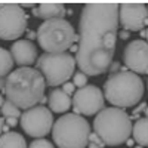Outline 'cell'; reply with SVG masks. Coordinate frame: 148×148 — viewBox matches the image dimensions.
<instances>
[{
	"label": "cell",
	"instance_id": "cell-1",
	"mask_svg": "<svg viewBox=\"0 0 148 148\" xmlns=\"http://www.w3.org/2000/svg\"><path fill=\"white\" fill-rule=\"evenodd\" d=\"M119 9L117 3H86L82 9L76 61L86 76L104 74L114 62Z\"/></svg>",
	"mask_w": 148,
	"mask_h": 148
},
{
	"label": "cell",
	"instance_id": "cell-2",
	"mask_svg": "<svg viewBox=\"0 0 148 148\" xmlns=\"http://www.w3.org/2000/svg\"><path fill=\"white\" fill-rule=\"evenodd\" d=\"M46 80L43 74L31 67H19L14 70L6 80L2 82V90L6 95L8 101L15 104L19 110H30L37 107L43 99Z\"/></svg>",
	"mask_w": 148,
	"mask_h": 148
},
{
	"label": "cell",
	"instance_id": "cell-3",
	"mask_svg": "<svg viewBox=\"0 0 148 148\" xmlns=\"http://www.w3.org/2000/svg\"><path fill=\"white\" fill-rule=\"evenodd\" d=\"M144 82L132 71L121 70L110 74L104 83V96L116 108H129L136 105L144 96Z\"/></svg>",
	"mask_w": 148,
	"mask_h": 148
},
{
	"label": "cell",
	"instance_id": "cell-4",
	"mask_svg": "<svg viewBox=\"0 0 148 148\" xmlns=\"http://www.w3.org/2000/svg\"><path fill=\"white\" fill-rule=\"evenodd\" d=\"M93 132L108 147H117L129 141L133 125L125 110L110 107L104 108L93 120Z\"/></svg>",
	"mask_w": 148,
	"mask_h": 148
},
{
	"label": "cell",
	"instance_id": "cell-5",
	"mask_svg": "<svg viewBox=\"0 0 148 148\" xmlns=\"http://www.w3.org/2000/svg\"><path fill=\"white\" fill-rule=\"evenodd\" d=\"M90 133L89 121L83 116L68 113L55 121L52 138L58 148H86Z\"/></svg>",
	"mask_w": 148,
	"mask_h": 148
},
{
	"label": "cell",
	"instance_id": "cell-6",
	"mask_svg": "<svg viewBox=\"0 0 148 148\" xmlns=\"http://www.w3.org/2000/svg\"><path fill=\"white\" fill-rule=\"evenodd\" d=\"M37 42L45 53H65L79 40L74 27L67 19H47L37 28Z\"/></svg>",
	"mask_w": 148,
	"mask_h": 148
},
{
	"label": "cell",
	"instance_id": "cell-7",
	"mask_svg": "<svg viewBox=\"0 0 148 148\" xmlns=\"http://www.w3.org/2000/svg\"><path fill=\"white\" fill-rule=\"evenodd\" d=\"M77 61L71 53H42L36 62L39 70L46 80V84L56 88L59 84H65L67 80L74 74Z\"/></svg>",
	"mask_w": 148,
	"mask_h": 148
},
{
	"label": "cell",
	"instance_id": "cell-8",
	"mask_svg": "<svg viewBox=\"0 0 148 148\" xmlns=\"http://www.w3.org/2000/svg\"><path fill=\"white\" fill-rule=\"evenodd\" d=\"M27 30V14L19 3L0 5V37L2 40H16Z\"/></svg>",
	"mask_w": 148,
	"mask_h": 148
},
{
	"label": "cell",
	"instance_id": "cell-9",
	"mask_svg": "<svg viewBox=\"0 0 148 148\" xmlns=\"http://www.w3.org/2000/svg\"><path fill=\"white\" fill-rule=\"evenodd\" d=\"M21 127L31 138H43L53 129V116L52 111L43 107L37 105L24 111L21 116Z\"/></svg>",
	"mask_w": 148,
	"mask_h": 148
},
{
	"label": "cell",
	"instance_id": "cell-10",
	"mask_svg": "<svg viewBox=\"0 0 148 148\" xmlns=\"http://www.w3.org/2000/svg\"><path fill=\"white\" fill-rule=\"evenodd\" d=\"M104 93L98 86L88 84L73 96V108L74 113L79 116H98L104 110Z\"/></svg>",
	"mask_w": 148,
	"mask_h": 148
},
{
	"label": "cell",
	"instance_id": "cell-11",
	"mask_svg": "<svg viewBox=\"0 0 148 148\" xmlns=\"http://www.w3.org/2000/svg\"><path fill=\"white\" fill-rule=\"evenodd\" d=\"M119 21L125 31H139L148 25V8L144 3H121Z\"/></svg>",
	"mask_w": 148,
	"mask_h": 148
},
{
	"label": "cell",
	"instance_id": "cell-12",
	"mask_svg": "<svg viewBox=\"0 0 148 148\" xmlns=\"http://www.w3.org/2000/svg\"><path fill=\"white\" fill-rule=\"evenodd\" d=\"M125 65L135 74H148V42L132 40L123 51Z\"/></svg>",
	"mask_w": 148,
	"mask_h": 148
},
{
	"label": "cell",
	"instance_id": "cell-13",
	"mask_svg": "<svg viewBox=\"0 0 148 148\" xmlns=\"http://www.w3.org/2000/svg\"><path fill=\"white\" fill-rule=\"evenodd\" d=\"M10 53L14 56L15 62L21 67H30L31 64L37 62L39 59V51L37 46L31 40H18L12 45Z\"/></svg>",
	"mask_w": 148,
	"mask_h": 148
},
{
	"label": "cell",
	"instance_id": "cell-14",
	"mask_svg": "<svg viewBox=\"0 0 148 148\" xmlns=\"http://www.w3.org/2000/svg\"><path fill=\"white\" fill-rule=\"evenodd\" d=\"M47 104H49V110L52 113H67L73 105V99L70 98V95H67L64 90L61 89H53L47 96Z\"/></svg>",
	"mask_w": 148,
	"mask_h": 148
},
{
	"label": "cell",
	"instance_id": "cell-15",
	"mask_svg": "<svg viewBox=\"0 0 148 148\" xmlns=\"http://www.w3.org/2000/svg\"><path fill=\"white\" fill-rule=\"evenodd\" d=\"M40 18L45 21L47 19H62L67 14V9L64 3H55V2H43L39 5Z\"/></svg>",
	"mask_w": 148,
	"mask_h": 148
},
{
	"label": "cell",
	"instance_id": "cell-16",
	"mask_svg": "<svg viewBox=\"0 0 148 148\" xmlns=\"http://www.w3.org/2000/svg\"><path fill=\"white\" fill-rule=\"evenodd\" d=\"M133 139L141 147H148V119H138L133 125Z\"/></svg>",
	"mask_w": 148,
	"mask_h": 148
},
{
	"label": "cell",
	"instance_id": "cell-17",
	"mask_svg": "<svg viewBox=\"0 0 148 148\" xmlns=\"http://www.w3.org/2000/svg\"><path fill=\"white\" fill-rule=\"evenodd\" d=\"M0 148H27V142L21 133L8 132L0 138Z\"/></svg>",
	"mask_w": 148,
	"mask_h": 148
},
{
	"label": "cell",
	"instance_id": "cell-18",
	"mask_svg": "<svg viewBox=\"0 0 148 148\" xmlns=\"http://www.w3.org/2000/svg\"><path fill=\"white\" fill-rule=\"evenodd\" d=\"M14 64H15V59L12 56L10 51H6L5 47L0 49V76L5 80L6 76L12 73V68H14Z\"/></svg>",
	"mask_w": 148,
	"mask_h": 148
},
{
	"label": "cell",
	"instance_id": "cell-19",
	"mask_svg": "<svg viewBox=\"0 0 148 148\" xmlns=\"http://www.w3.org/2000/svg\"><path fill=\"white\" fill-rule=\"evenodd\" d=\"M2 114L9 119V117H14V119H21V111L19 108L15 105V104H12L10 101H2Z\"/></svg>",
	"mask_w": 148,
	"mask_h": 148
},
{
	"label": "cell",
	"instance_id": "cell-20",
	"mask_svg": "<svg viewBox=\"0 0 148 148\" xmlns=\"http://www.w3.org/2000/svg\"><path fill=\"white\" fill-rule=\"evenodd\" d=\"M73 80H74L73 83L76 84L79 89L84 88V86H88V84H86V82H88V76H86L84 73H82V71H80V73H77V74H74Z\"/></svg>",
	"mask_w": 148,
	"mask_h": 148
},
{
	"label": "cell",
	"instance_id": "cell-21",
	"mask_svg": "<svg viewBox=\"0 0 148 148\" xmlns=\"http://www.w3.org/2000/svg\"><path fill=\"white\" fill-rule=\"evenodd\" d=\"M28 148H53V144L47 139H34Z\"/></svg>",
	"mask_w": 148,
	"mask_h": 148
},
{
	"label": "cell",
	"instance_id": "cell-22",
	"mask_svg": "<svg viewBox=\"0 0 148 148\" xmlns=\"http://www.w3.org/2000/svg\"><path fill=\"white\" fill-rule=\"evenodd\" d=\"M89 144H95V145H98V147H102V145H105L104 142H102V139L98 136V135L95 133V132H92L90 133V136H89Z\"/></svg>",
	"mask_w": 148,
	"mask_h": 148
},
{
	"label": "cell",
	"instance_id": "cell-23",
	"mask_svg": "<svg viewBox=\"0 0 148 148\" xmlns=\"http://www.w3.org/2000/svg\"><path fill=\"white\" fill-rule=\"evenodd\" d=\"M74 89H76V84L70 83V82H67V83L62 86V90H64L67 95H73V96H74V93H76V90H74Z\"/></svg>",
	"mask_w": 148,
	"mask_h": 148
},
{
	"label": "cell",
	"instance_id": "cell-24",
	"mask_svg": "<svg viewBox=\"0 0 148 148\" xmlns=\"http://www.w3.org/2000/svg\"><path fill=\"white\" fill-rule=\"evenodd\" d=\"M110 74H116V73H120L121 70H120V62H117V61H114L113 64H111V67H110Z\"/></svg>",
	"mask_w": 148,
	"mask_h": 148
},
{
	"label": "cell",
	"instance_id": "cell-25",
	"mask_svg": "<svg viewBox=\"0 0 148 148\" xmlns=\"http://www.w3.org/2000/svg\"><path fill=\"white\" fill-rule=\"evenodd\" d=\"M145 108H147V104H145V102H141V104H139L136 108L133 110V113H132V114H133L135 117H136V116H139V113H141V111H145Z\"/></svg>",
	"mask_w": 148,
	"mask_h": 148
},
{
	"label": "cell",
	"instance_id": "cell-26",
	"mask_svg": "<svg viewBox=\"0 0 148 148\" xmlns=\"http://www.w3.org/2000/svg\"><path fill=\"white\" fill-rule=\"evenodd\" d=\"M16 123H18V119H14V117L6 119V125L8 126H16Z\"/></svg>",
	"mask_w": 148,
	"mask_h": 148
},
{
	"label": "cell",
	"instance_id": "cell-27",
	"mask_svg": "<svg viewBox=\"0 0 148 148\" xmlns=\"http://www.w3.org/2000/svg\"><path fill=\"white\" fill-rule=\"evenodd\" d=\"M27 36H28V39H27V40H31V39H34V37L37 39V33H34V31H31V30L27 33Z\"/></svg>",
	"mask_w": 148,
	"mask_h": 148
},
{
	"label": "cell",
	"instance_id": "cell-28",
	"mask_svg": "<svg viewBox=\"0 0 148 148\" xmlns=\"http://www.w3.org/2000/svg\"><path fill=\"white\" fill-rule=\"evenodd\" d=\"M127 37H129V31H125V30H123V31L120 33V39L125 40V39H127Z\"/></svg>",
	"mask_w": 148,
	"mask_h": 148
},
{
	"label": "cell",
	"instance_id": "cell-29",
	"mask_svg": "<svg viewBox=\"0 0 148 148\" xmlns=\"http://www.w3.org/2000/svg\"><path fill=\"white\" fill-rule=\"evenodd\" d=\"M33 15H34V16H40V10H39V6H37V8L34 6V8H33Z\"/></svg>",
	"mask_w": 148,
	"mask_h": 148
},
{
	"label": "cell",
	"instance_id": "cell-30",
	"mask_svg": "<svg viewBox=\"0 0 148 148\" xmlns=\"http://www.w3.org/2000/svg\"><path fill=\"white\" fill-rule=\"evenodd\" d=\"M89 148H101V147H98V145H95V144H89Z\"/></svg>",
	"mask_w": 148,
	"mask_h": 148
},
{
	"label": "cell",
	"instance_id": "cell-31",
	"mask_svg": "<svg viewBox=\"0 0 148 148\" xmlns=\"http://www.w3.org/2000/svg\"><path fill=\"white\" fill-rule=\"evenodd\" d=\"M144 116L148 119V107H147V108H145V111H144Z\"/></svg>",
	"mask_w": 148,
	"mask_h": 148
},
{
	"label": "cell",
	"instance_id": "cell-32",
	"mask_svg": "<svg viewBox=\"0 0 148 148\" xmlns=\"http://www.w3.org/2000/svg\"><path fill=\"white\" fill-rule=\"evenodd\" d=\"M147 31V34H145V37H147V40H148V30H145Z\"/></svg>",
	"mask_w": 148,
	"mask_h": 148
},
{
	"label": "cell",
	"instance_id": "cell-33",
	"mask_svg": "<svg viewBox=\"0 0 148 148\" xmlns=\"http://www.w3.org/2000/svg\"><path fill=\"white\" fill-rule=\"evenodd\" d=\"M136 148H142V147H141V145H138V147H136Z\"/></svg>",
	"mask_w": 148,
	"mask_h": 148
},
{
	"label": "cell",
	"instance_id": "cell-34",
	"mask_svg": "<svg viewBox=\"0 0 148 148\" xmlns=\"http://www.w3.org/2000/svg\"><path fill=\"white\" fill-rule=\"evenodd\" d=\"M147 8H148V5H147Z\"/></svg>",
	"mask_w": 148,
	"mask_h": 148
}]
</instances>
